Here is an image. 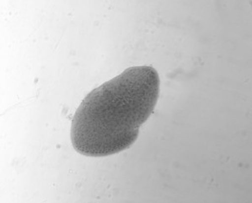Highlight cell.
Instances as JSON below:
<instances>
[{"label": "cell", "mask_w": 252, "mask_h": 203, "mask_svg": "<svg viewBox=\"0 0 252 203\" xmlns=\"http://www.w3.org/2000/svg\"><path fill=\"white\" fill-rule=\"evenodd\" d=\"M159 77L155 68L126 69L90 92L77 109L71 141L78 153L105 157L127 149L156 108Z\"/></svg>", "instance_id": "obj_1"}]
</instances>
